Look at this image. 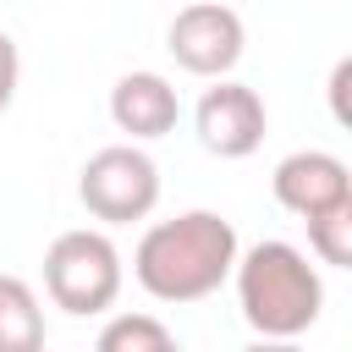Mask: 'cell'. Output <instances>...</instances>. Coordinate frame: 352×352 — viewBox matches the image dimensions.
<instances>
[{
	"mask_svg": "<svg viewBox=\"0 0 352 352\" xmlns=\"http://www.w3.org/2000/svg\"><path fill=\"white\" fill-rule=\"evenodd\" d=\"M236 226L214 209H187L176 220H154L132 253V275L154 302H204L231 280Z\"/></svg>",
	"mask_w": 352,
	"mask_h": 352,
	"instance_id": "6da1fadb",
	"label": "cell"
},
{
	"mask_svg": "<svg viewBox=\"0 0 352 352\" xmlns=\"http://www.w3.org/2000/svg\"><path fill=\"white\" fill-rule=\"evenodd\" d=\"M231 275H236L242 319L264 341L302 336L319 319V308H324V280L308 264V253L292 248V242H253L248 253H236Z\"/></svg>",
	"mask_w": 352,
	"mask_h": 352,
	"instance_id": "7a4b0ae2",
	"label": "cell"
},
{
	"mask_svg": "<svg viewBox=\"0 0 352 352\" xmlns=\"http://www.w3.org/2000/svg\"><path fill=\"white\" fill-rule=\"evenodd\" d=\"M44 292L60 314L88 319L121 297V253L104 231H60L44 253Z\"/></svg>",
	"mask_w": 352,
	"mask_h": 352,
	"instance_id": "3957f363",
	"label": "cell"
},
{
	"mask_svg": "<svg viewBox=\"0 0 352 352\" xmlns=\"http://www.w3.org/2000/svg\"><path fill=\"white\" fill-rule=\"evenodd\" d=\"M77 198L104 226L148 220L154 204H160V165L143 148H132V143H110V148L88 154L82 182H77Z\"/></svg>",
	"mask_w": 352,
	"mask_h": 352,
	"instance_id": "277c9868",
	"label": "cell"
},
{
	"mask_svg": "<svg viewBox=\"0 0 352 352\" xmlns=\"http://www.w3.org/2000/svg\"><path fill=\"white\" fill-rule=\"evenodd\" d=\"M242 16L220 0H198V6H182L176 22H170V55L182 72L192 77H226L236 60H242Z\"/></svg>",
	"mask_w": 352,
	"mask_h": 352,
	"instance_id": "5b68a950",
	"label": "cell"
},
{
	"mask_svg": "<svg viewBox=\"0 0 352 352\" xmlns=\"http://www.w3.org/2000/svg\"><path fill=\"white\" fill-rule=\"evenodd\" d=\"M192 126H198V143L220 160H248L258 143H264V99L248 88V82H214L204 88L198 110H192Z\"/></svg>",
	"mask_w": 352,
	"mask_h": 352,
	"instance_id": "8992f818",
	"label": "cell"
},
{
	"mask_svg": "<svg viewBox=\"0 0 352 352\" xmlns=\"http://www.w3.org/2000/svg\"><path fill=\"white\" fill-rule=\"evenodd\" d=\"M270 187H275V204L292 209L297 220H308V214L336 209V204L352 198V176H346V165H341L336 154H324V148H297V154H286V160L275 165Z\"/></svg>",
	"mask_w": 352,
	"mask_h": 352,
	"instance_id": "52a82bcc",
	"label": "cell"
},
{
	"mask_svg": "<svg viewBox=\"0 0 352 352\" xmlns=\"http://www.w3.org/2000/svg\"><path fill=\"white\" fill-rule=\"evenodd\" d=\"M176 116H182V99H176V88L160 72H126L110 88V121L126 138H138V143L176 132Z\"/></svg>",
	"mask_w": 352,
	"mask_h": 352,
	"instance_id": "ba28073f",
	"label": "cell"
},
{
	"mask_svg": "<svg viewBox=\"0 0 352 352\" xmlns=\"http://www.w3.org/2000/svg\"><path fill=\"white\" fill-rule=\"evenodd\" d=\"M44 346V308L22 275H0V352H38Z\"/></svg>",
	"mask_w": 352,
	"mask_h": 352,
	"instance_id": "9c48e42d",
	"label": "cell"
},
{
	"mask_svg": "<svg viewBox=\"0 0 352 352\" xmlns=\"http://www.w3.org/2000/svg\"><path fill=\"white\" fill-rule=\"evenodd\" d=\"M302 226H308V248L319 253V264H330V270H352V198L336 204V209L308 214Z\"/></svg>",
	"mask_w": 352,
	"mask_h": 352,
	"instance_id": "30bf717a",
	"label": "cell"
},
{
	"mask_svg": "<svg viewBox=\"0 0 352 352\" xmlns=\"http://www.w3.org/2000/svg\"><path fill=\"white\" fill-rule=\"evenodd\" d=\"M170 346H176V336L154 314H116L99 330V352H170Z\"/></svg>",
	"mask_w": 352,
	"mask_h": 352,
	"instance_id": "8fae6325",
	"label": "cell"
},
{
	"mask_svg": "<svg viewBox=\"0 0 352 352\" xmlns=\"http://www.w3.org/2000/svg\"><path fill=\"white\" fill-rule=\"evenodd\" d=\"M16 82H22V55H16L11 33H0V110H11V99H16Z\"/></svg>",
	"mask_w": 352,
	"mask_h": 352,
	"instance_id": "7c38bea8",
	"label": "cell"
}]
</instances>
